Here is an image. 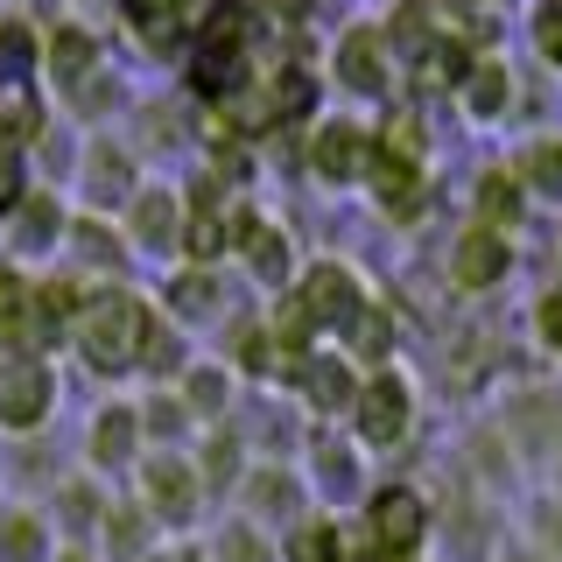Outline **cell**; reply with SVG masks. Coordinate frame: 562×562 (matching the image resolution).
Instances as JSON below:
<instances>
[{
	"mask_svg": "<svg viewBox=\"0 0 562 562\" xmlns=\"http://www.w3.org/2000/svg\"><path fill=\"white\" fill-rule=\"evenodd\" d=\"M479 204H485V225H499V218H514V183H506V176H492V183L479 190Z\"/></svg>",
	"mask_w": 562,
	"mask_h": 562,
	"instance_id": "obj_28",
	"label": "cell"
},
{
	"mask_svg": "<svg viewBox=\"0 0 562 562\" xmlns=\"http://www.w3.org/2000/svg\"><path fill=\"white\" fill-rule=\"evenodd\" d=\"M527 183H535V190H562V148H535V155H527Z\"/></svg>",
	"mask_w": 562,
	"mask_h": 562,
	"instance_id": "obj_27",
	"label": "cell"
},
{
	"mask_svg": "<svg viewBox=\"0 0 562 562\" xmlns=\"http://www.w3.org/2000/svg\"><path fill=\"white\" fill-rule=\"evenodd\" d=\"M57 562H85V555H57Z\"/></svg>",
	"mask_w": 562,
	"mask_h": 562,
	"instance_id": "obj_39",
	"label": "cell"
},
{
	"mask_svg": "<svg viewBox=\"0 0 562 562\" xmlns=\"http://www.w3.org/2000/svg\"><path fill=\"white\" fill-rule=\"evenodd\" d=\"M338 70H345L351 92H380V85H386V70H380V43H373V35H345Z\"/></svg>",
	"mask_w": 562,
	"mask_h": 562,
	"instance_id": "obj_13",
	"label": "cell"
},
{
	"mask_svg": "<svg viewBox=\"0 0 562 562\" xmlns=\"http://www.w3.org/2000/svg\"><path fill=\"white\" fill-rule=\"evenodd\" d=\"M211 303H218L211 274H183V281H176V310H190V316H198V310H211Z\"/></svg>",
	"mask_w": 562,
	"mask_h": 562,
	"instance_id": "obj_29",
	"label": "cell"
},
{
	"mask_svg": "<svg viewBox=\"0 0 562 562\" xmlns=\"http://www.w3.org/2000/svg\"><path fill=\"white\" fill-rule=\"evenodd\" d=\"M254 499H289V479H254Z\"/></svg>",
	"mask_w": 562,
	"mask_h": 562,
	"instance_id": "obj_37",
	"label": "cell"
},
{
	"mask_svg": "<svg viewBox=\"0 0 562 562\" xmlns=\"http://www.w3.org/2000/svg\"><path fill=\"white\" fill-rule=\"evenodd\" d=\"M499 268H506V239L499 233H471L464 246H457V281H499Z\"/></svg>",
	"mask_w": 562,
	"mask_h": 562,
	"instance_id": "obj_12",
	"label": "cell"
},
{
	"mask_svg": "<svg viewBox=\"0 0 562 562\" xmlns=\"http://www.w3.org/2000/svg\"><path fill=\"white\" fill-rule=\"evenodd\" d=\"M134 239H140V246H169V239H176V204L162 198V190L134 198Z\"/></svg>",
	"mask_w": 562,
	"mask_h": 562,
	"instance_id": "obj_16",
	"label": "cell"
},
{
	"mask_svg": "<svg viewBox=\"0 0 562 562\" xmlns=\"http://www.w3.org/2000/svg\"><path fill=\"white\" fill-rule=\"evenodd\" d=\"M373 169H380V176H373L380 198L394 204V211H408V204H415V155H394V148H386V162H373Z\"/></svg>",
	"mask_w": 562,
	"mask_h": 562,
	"instance_id": "obj_18",
	"label": "cell"
},
{
	"mask_svg": "<svg viewBox=\"0 0 562 562\" xmlns=\"http://www.w3.org/2000/svg\"><path fill=\"white\" fill-rule=\"evenodd\" d=\"M0 562H43V520L0 514Z\"/></svg>",
	"mask_w": 562,
	"mask_h": 562,
	"instance_id": "obj_15",
	"label": "cell"
},
{
	"mask_svg": "<svg viewBox=\"0 0 562 562\" xmlns=\"http://www.w3.org/2000/svg\"><path fill=\"white\" fill-rule=\"evenodd\" d=\"M49 408H57V380H49V366L29 359V351L0 359V429L29 436V429L49 422Z\"/></svg>",
	"mask_w": 562,
	"mask_h": 562,
	"instance_id": "obj_3",
	"label": "cell"
},
{
	"mask_svg": "<svg viewBox=\"0 0 562 562\" xmlns=\"http://www.w3.org/2000/svg\"><path fill=\"white\" fill-rule=\"evenodd\" d=\"M148 499H155V514L190 520V471L176 464V457H155L148 464Z\"/></svg>",
	"mask_w": 562,
	"mask_h": 562,
	"instance_id": "obj_10",
	"label": "cell"
},
{
	"mask_svg": "<svg viewBox=\"0 0 562 562\" xmlns=\"http://www.w3.org/2000/svg\"><path fill=\"white\" fill-rule=\"evenodd\" d=\"M239 49H246V8H218L211 29H204V43H198V85H204V92L239 85V70H246Z\"/></svg>",
	"mask_w": 562,
	"mask_h": 562,
	"instance_id": "obj_4",
	"label": "cell"
},
{
	"mask_svg": "<svg viewBox=\"0 0 562 562\" xmlns=\"http://www.w3.org/2000/svg\"><path fill=\"white\" fill-rule=\"evenodd\" d=\"M70 246H78L85 260H120V254H113V239H105L99 225H78V233H70Z\"/></svg>",
	"mask_w": 562,
	"mask_h": 562,
	"instance_id": "obj_33",
	"label": "cell"
},
{
	"mask_svg": "<svg viewBox=\"0 0 562 562\" xmlns=\"http://www.w3.org/2000/svg\"><path fill=\"white\" fill-rule=\"evenodd\" d=\"M64 316H70L64 289H35V281L0 268V345H8V351H29V359L49 351L57 330H64Z\"/></svg>",
	"mask_w": 562,
	"mask_h": 562,
	"instance_id": "obj_2",
	"label": "cell"
},
{
	"mask_svg": "<svg viewBox=\"0 0 562 562\" xmlns=\"http://www.w3.org/2000/svg\"><path fill=\"white\" fill-rule=\"evenodd\" d=\"M85 190H92V198H120V190H127V162H120L113 148H99V162H92V176H85Z\"/></svg>",
	"mask_w": 562,
	"mask_h": 562,
	"instance_id": "obj_21",
	"label": "cell"
},
{
	"mask_svg": "<svg viewBox=\"0 0 562 562\" xmlns=\"http://www.w3.org/2000/svg\"><path fill=\"white\" fill-rule=\"evenodd\" d=\"M218 555L225 562H268V549H260L254 535H246V527H225V541H218Z\"/></svg>",
	"mask_w": 562,
	"mask_h": 562,
	"instance_id": "obj_31",
	"label": "cell"
},
{
	"mask_svg": "<svg viewBox=\"0 0 562 562\" xmlns=\"http://www.w3.org/2000/svg\"><path fill=\"white\" fill-rule=\"evenodd\" d=\"M127 450H134V415L105 408L99 429H92V457H99V464H127Z\"/></svg>",
	"mask_w": 562,
	"mask_h": 562,
	"instance_id": "obj_17",
	"label": "cell"
},
{
	"mask_svg": "<svg viewBox=\"0 0 562 562\" xmlns=\"http://www.w3.org/2000/svg\"><path fill=\"white\" fill-rule=\"evenodd\" d=\"M190 401H198V408H218V401H225V380L218 373H198V380H190Z\"/></svg>",
	"mask_w": 562,
	"mask_h": 562,
	"instance_id": "obj_35",
	"label": "cell"
},
{
	"mask_svg": "<svg viewBox=\"0 0 562 562\" xmlns=\"http://www.w3.org/2000/svg\"><path fill=\"white\" fill-rule=\"evenodd\" d=\"M303 386H310V401L316 408H338V401H351V373L338 359H316V366H303Z\"/></svg>",
	"mask_w": 562,
	"mask_h": 562,
	"instance_id": "obj_19",
	"label": "cell"
},
{
	"mask_svg": "<svg viewBox=\"0 0 562 562\" xmlns=\"http://www.w3.org/2000/svg\"><path fill=\"white\" fill-rule=\"evenodd\" d=\"M183 246H190V254H198V260H211V254H218V246H225V225H218V211H211V190H204L198 218H190V233H183Z\"/></svg>",
	"mask_w": 562,
	"mask_h": 562,
	"instance_id": "obj_20",
	"label": "cell"
},
{
	"mask_svg": "<svg viewBox=\"0 0 562 562\" xmlns=\"http://www.w3.org/2000/svg\"><path fill=\"white\" fill-rule=\"evenodd\" d=\"M316 169H324L330 183H351V176L366 169V140L351 134V127H330L324 140H316Z\"/></svg>",
	"mask_w": 562,
	"mask_h": 562,
	"instance_id": "obj_11",
	"label": "cell"
},
{
	"mask_svg": "<svg viewBox=\"0 0 562 562\" xmlns=\"http://www.w3.org/2000/svg\"><path fill=\"white\" fill-rule=\"evenodd\" d=\"M541 330L562 345V295H549V303H541Z\"/></svg>",
	"mask_w": 562,
	"mask_h": 562,
	"instance_id": "obj_36",
	"label": "cell"
},
{
	"mask_svg": "<svg viewBox=\"0 0 562 562\" xmlns=\"http://www.w3.org/2000/svg\"><path fill=\"white\" fill-rule=\"evenodd\" d=\"M57 233H64L57 198H22V204H14V254H49Z\"/></svg>",
	"mask_w": 562,
	"mask_h": 562,
	"instance_id": "obj_8",
	"label": "cell"
},
{
	"mask_svg": "<svg viewBox=\"0 0 562 562\" xmlns=\"http://www.w3.org/2000/svg\"><path fill=\"white\" fill-rule=\"evenodd\" d=\"M373 541L386 555H408L422 541V499L415 492H380L373 499Z\"/></svg>",
	"mask_w": 562,
	"mask_h": 562,
	"instance_id": "obj_5",
	"label": "cell"
},
{
	"mask_svg": "<svg viewBox=\"0 0 562 562\" xmlns=\"http://www.w3.org/2000/svg\"><path fill=\"white\" fill-rule=\"evenodd\" d=\"M415 78L422 85H457V78H464V57L436 43V49H422V70H415Z\"/></svg>",
	"mask_w": 562,
	"mask_h": 562,
	"instance_id": "obj_23",
	"label": "cell"
},
{
	"mask_svg": "<svg viewBox=\"0 0 562 562\" xmlns=\"http://www.w3.org/2000/svg\"><path fill=\"white\" fill-rule=\"evenodd\" d=\"M70 338H78V359L92 366V373H127V366L148 359L155 324H148V310H140L134 295L105 289V295H92V303H78Z\"/></svg>",
	"mask_w": 562,
	"mask_h": 562,
	"instance_id": "obj_1",
	"label": "cell"
},
{
	"mask_svg": "<svg viewBox=\"0 0 562 562\" xmlns=\"http://www.w3.org/2000/svg\"><path fill=\"white\" fill-rule=\"evenodd\" d=\"M8 148H14V140H8V134H0V155H8Z\"/></svg>",
	"mask_w": 562,
	"mask_h": 562,
	"instance_id": "obj_38",
	"label": "cell"
},
{
	"mask_svg": "<svg viewBox=\"0 0 562 562\" xmlns=\"http://www.w3.org/2000/svg\"><path fill=\"white\" fill-rule=\"evenodd\" d=\"M233 239L246 246V254H254V268L268 274V281L289 274V246H281L274 233H260V218H233Z\"/></svg>",
	"mask_w": 562,
	"mask_h": 562,
	"instance_id": "obj_14",
	"label": "cell"
},
{
	"mask_svg": "<svg viewBox=\"0 0 562 562\" xmlns=\"http://www.w3.org/2000/svg\"><path fill=\"white\" fill-rule=\"evenodd\" d=\"M471 99H479V113H492V105L506 99V78H499V70H485V78L471 85Z\"/></svg>",
	"mask_w": 562,
	"mask_h": 562,
	"instance_id": "obj_34",
	"label": "cell"
},
{
	"mask_svg": "<svg viewBox=\"0 0 562 562\" xmlns=\"http://www.w3.org/2000/svg\"><path fill=\"white\" fill-rule=\"evenodd\" d=\"M295 562H338V535L330 527H303L295 535Z\"/></svg>",
	"mask_w": 562,
	"mask_h": 562,
	"instance_id": "obj_25",
	"label": "cell"
},
{
	"mask_svg": "<svg viewBox=\"0 0 562 562\" xmlns=\"http://www.w3.org/2000/svg\"><path fill=\"white\" fill-rule=\"evenodd\" d=\"M49 70H57V85H85L99 70V43L85 29H57L49 35Z\"/></svg>",
	"mask_w": 562,
	"mask_h": 562,
	"instance_id": "obj_9",
	"label": "cell"
},
{
	"mask_svg": "<svg viewBox=\"0 0 562 562\" xmlns=\"http://www.w3.org/2000/svg\"><path fill=\"white\" fill-rule=\"evenodd\" d=\"M359 429L373 436V443H394L401 429H408V386L401 380H373L359 394Z\"/></svg>",
	"mask_w": 562,
	"mask_h": 562,
	"instance_id": "obj_7",
	"label": "cell"
},
{
	"mask_svg": "<svg viewBox=\"0 0 562 562\" xmlns=\"http://www.w3.org/2000/svg\"><path fill=\"white\" fill-rule=\"evenodd\" d=\"M64 527H70V535L99 527V492H85V485H64Z\"/></svg>",
	"mask_w": 562,
	"mask_h": 562,
	"instance_id": "obj_24",
	"label": "cell"
},
{
	"mask_svg": "<svg viewBox=\"0 0 562 562\" xmlns=\"http://www.w3.org/2000/svg\"><path fill=\"white\" fill-rule=\"evenodd\" d=\"M359 310V295H351V274L345 268H316L303 281V295H295V316H310V324H338V316Z\"/></svg>",
	"mask_w": 562,
	"mask_h": 562,
	"instance_id": "obj_6",
	"label": "cell"
},
{
	"mask_svg": "<svg viewBox=\"0 0 562 562\" xmlns=\"http://www.w3.org/2000/svg\"><path fill=\"white\" fill-rule=\"evenodd\" d=\"M176 8H183V0H127V14L140 22V35H155V43H162V35H169Z\"/></svg>",
	"mask_w": 562,
	"mask_h": 562,
	"instance_id": "obj_22",
	"label": "cell"
},
{
	"mask_svg": "<svg viewBox=\"0 0 562 562\" xmlns=\"http://www.w3.org/2000/svg\"><path fill=\"white\" fill-rule=\"evenodd\" d=\"M105 535H113V555H134L140 541H148V520H140V514H113V520H105Z\"/></svg>",
	"mask_w": 562,
	"mask_h": 562,
	"instance_id": "obj_26",
	"label": "cell"
},
{
	"mask_svg": "<svg viewBox=\"0 0 562 562\" xmlns=\"http://www.w3.org/2000/svg\"><path fill=\"white\" fill-rule=\"evenodd\" d=\"M535 35H541V49H549V57L562 64V0H549V8H541V22H535Z\"/></svg>",
	"mask_w": 562,
	"mask_h": 562,
	"instance_id": "obj_32",
	"label": "cell"
},
{
	"mask_svg": "<svg viewBox=\"0 0 562 562\" xmlns=\"http://www.w3.org/2000/svg\"><path fill=\"white\" fill-rule=\"evenodd\" d=\"M22 198H29V183H22V162H14V148H8V155H0V218H8Z\"/></svg>",
	"mask_w": 562,
	"mask_h": 562,
	"instance_id": "obj_30",
	"label": "cell"
},
{
	"mask_svg": "<svg viewBox=\"0 0 562 562\" xmlns=\"http://www.w3.org/2000/svg\"><path fill=\"white\" fill-rule=\"evenodd\" d=\"M0 359H8V345H0Z\"/></svg>",
	"mask_w": 562,
	"mask_h": 562,
	"instance_id": "obj_40",
	"label": "cell"
}]
</instances>
